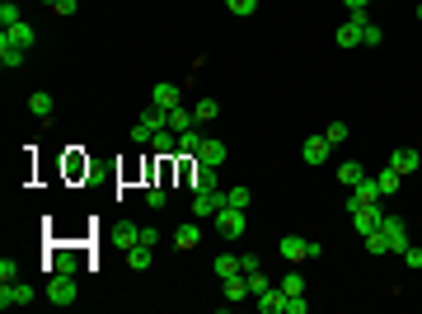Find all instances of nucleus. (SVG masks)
Returning <instances> with one entry per match:
<instances>
[{
    "instance_id": "nucleus-1",
    "label": "nucleus",
    "mask_w": 422,
    "mask_h": 314,
    "mask_svg": "<svg viewBox=\"0 0 422 314\" xmlns=\"http://www.w3.org/2000/svg\"><path fill=\"white\" fill-rule=\"evenodd\" d=\"M347 220H352V230L366 239L371 230H380V220H385V206H380V202H361V197H352V192H347Z\"/></svg>"
},
{
    "instance_id": "nucleus-2",
    "label": "nucleus",
    "mask_w": 422,
    "mask_h": 314,
    "mask_svg": "<svg viewBox=\"0 0 422 314\" xmlns=\"http://www.w3.org/2000/svg\"><path fill=\"white\" fill-rule=\"evenodd\" d=\"M47 300H52L57 310L76 305V300H80V282H76V272H57V277H47Z\"/></svg>"
},
{
    "instance_id": "nucleus-3",
    "label": "nucleus",
    "mask_w": 422,
    "mask_h": 314,
    "mask_svg": "<svg viewBox=\"0 0 422 314\" xmlns=\"http://www.w3.org/2000/svg\"><path fill=\"white\" fill-rule=\"evenodd\" d=\"M366 24H371V15H366V10H352V15H347V24L333 33V43H338L343 52L361 48V29H366Z\"/></svg>"
},
{
    "instance_id": "nucleus-4",
    "label": "nucleus",
    "mask_w": 422,
    "mask_h": 314,
    "mask_svg": "<svg viewBox=\"0 0 422 314\" xmlns=\"http://www.w3.org/2000/svg\"><path fill=\"white\" fill-rule=\"evenodd\" d=\"M380 230H385V239H390V253L394 258H404V249L413 244V239H408V220L404 216H385L380 220Z\"/></svg>"
},
{
    "instance_id": "nucleus-5",
    "label": "nucleus",
    "mask_w": 422,
    "mask_h": 314,
    "mask_svg": "<svg viewBox=\"0 0 422 314\" xmlns=\"http://www.w3.org/2000/svg\"><path fill=\"white\" fill-rule=\"evenodd\" d=\"M216 230L225 239H239L244 230H249V225H244V211H239V206H220L216 211Z\"/></svg>"
},
{
    "instance_id": "nucleus-6",
    "label": "nucleus",
    "mask_w": 422,
    "mask_h": 314,
    "mask_svg": "<svg viewBox=\"0 0 422 314\" xmlns=\"http://www.w3.org/2000/svg\"><path fill=\"white\" fill-rule=\"evenodd\" d=\"M33 296H38V291H33L29 282H0V305H5V310H10V305H33Z\"/></svg>"
},
{
    "instance_id": "nucleus-7",
    "label": "nucleus",
    "mask_w": 422,
    "mask_h": 314,
    "mask_svg": "<svg viewBox=\"0 0 422 314\" xmlns=\"http://www.w3.org/2000/svg\"><path fill=\"white\" fill-rule=\"evenodd\" d=\"M225 206V192H192V211H197V220H216V211Z\"/></svg>"
},
{
    "instance_id": "nucleus-8",
    "label": "nucleus",
    "mask_w": 422,
    "mask_h": 314,
    "mask_svg": "<svg viewBox=\"0 0 422 314\" xmlns=\"http://www.w3.org/2000/svg\"><path fill=\"white\" fill-rule=\"evenodd\" d=\"M277 249H281L286 263H310V239H300V235H286Z\"/></svg>"
},
{
    "instance_id": "nucleus-9",
    "label": "nucleus",
    "mask_w": 422,
    "mask_h": 314,
    "mask_svg": "<svg viewBox=\"0 0 422 314\" xmlns=\"http://www.w3.org/2000/svg\"><path fill=\"white\" fill-rule=\"evenodd\" d=\"M253 300H258L263 314H286V291H281V286H267L263 296H253Z\"/></svg>"
},
{
    "instance_id": "nucleus-10",
    "label": "nucleus",
    "mask_w": 422,
    "mask_h": 314,
    "mask_svg": "<svg viewBox=\"0 0 422 314\" xmlns=\"http://www.w3.org/2000/svg\"><path fill=\"white\" fill-rule=\"evenodd\" d=\"M178 85H169V80H160L155 90H150V104H155V108H178Z\"/></svg>"
},
{
    "instance_id": "nucleus-11",
    "label": "nucleus",
    "mask_w": 422,
    "mask_h": 314,
    "mask_svg": "<svg viewBox=\"0 0 422 314\" xmlns=\"http://www.w3.org/2000/svg\"><path fill=\"white\" fill-rule=\"evenodd\" d=\"M188 178H192V192H216L220 188L211 164H192V173H188Z\"/></svg>"
},
{
    "instance_id": "nucleus-12",
    "label": "nucleus",
    "mask_w": 422,
    "mask_h": 314,
    "mask_svg": "<svg viewBox=\"0 0 422 314\" xmlns=\"http://www.w3.org/2000/svg\"><path fill=\"white\" fill-rule=\"evenodd\" d=\"M0 38H10V43H15V48H24V52L38 43V33H33L29 19H24V24H15V29H0Z\"/></svg>"
},
{
    "instance_id": "nucleus-13",
    "label": "nucleus",
    "mask_w": 422,
    "mask_h": 314,
    "mask_svg": "<svg viewBox=\"0 0 422 314\" xmlns=\"http://www.w3.org/2000/svg\"><path fill=\"white\" fill-rule=\"evenodd\" d=\"M150 150H155V155H164V159H174V155H178V131H174V127L155 131V141H150Z\"/></svg>"
},
{
    "instance_id": "nucleus-14",
    "label": "nucleus",
    "mask_w": 422,
    "mask_h": 314,
    "mask_svg": "<svg viewBox=\"0 0 422 314\" xmlns=\"http://www.w3.org/2000/svg\"><path fill=\"white\" fill-rule=\"evenodd\" d=\"M197 164H211V169H220V164H225V141H216V136H211V141H202V150H197Z\"/></svg>"
},
{
    "instance_id": "nucleus-15",
    "label": "nucleus",
    "mask_w": 422,
    "mask_h": 314,
    "mask_svg": "<svg viewBox=\"0 0 422 314\" xmlns=\"http://www.w3.org/2000/svg\"><path fill=\"white\" fill-rule=\"evenodd\" d=\"M29 113L38 117V122H47V117L57 113V104H52V94H43V90H33V94H29Z\"/></svg>"
},
{
    "instance_id": "nucleus-16",
    "label": "nucleus",
    "mask_w": 422,
    "mask_h": 314,
    "mask_svg": "<svg viewBox=\"0 0 422 314\" xmlns=\"http://www.w3.org/2000/svg\"><path fill=\"white\" fill-rule=\"evenodd\" d=\"M328 150H333V145H328V136H310L300 155H305V164H324V159H328Z\"/></svg>"
},
{
    "instance_id": "nucleus-17",
    "label": "nucleus",
    "mask_w": 422,
    "mask_h": 314,
    "mask_svg": "<svg viewBox=\"0 0 422 314\" xmlns=\"http://www.w3.org/2000/svg\"><path fill=\"white\" fill-rule=\"evenodd\" d=\"M220 296H225V300H244V296H249V282H244V272H234V277H220Z\"/></svg>"
},
{
    "instance_id": "nucleus-18",
    "label": "nucleus",
    "mask_w": 422,
    "mask_h": 314,
    "mask_svg": "<svg viewBox=\"0 0 422 314\" xmlns=\"http://www.w3.org/2000/svg\"><path fill=\"white\" fill-rule=\"evenodd\" d=\"M24 57H29V52H24V48H15L10 38H0V62L10 66V71H19V66H24Z\"/></svg>"
},
{
    "instance_id": "nucleus-19",
    "label": "nucleus",
    "mask_w": 422,
    "mask_h": 314,
    "mask_svg": "<svg viewBox=\"0 0 422 314\" xmlns=\"http://www.w3.org/2000/svg\"><path fill=\"white\" fill-rule=\"evenodd\" d=\"M361 178H366V169H361L357 159H347V164H338V183H343V188H357Z\"/></svg>"
},
{
    "instance_id": "nucleus-20",
    "label": "nucleus",
    "mask_w": 422,
    "mask_h": 314,
    "mask_svg": "<svg viewBox=\"0 0 422 314\" xmlns=\"http://www.w3.org/2000/svg\"><path fill=\"white\" fill-rule=\"evenodd\" d=\"M390 164H394L399 173H413L422 159H418V150H408V145H404V150H394V155H390Z\"/></svg>"
},
{
    "instance_id": "nucleus-21",
    "label": "nucleus",
    "mask_w": 422,
    "mask_h": 314,
    "mask_svg": "<svg viewBox=\"0 0 422 314\" xmlns=\"http://www.w3.org/2000/svg\"><path fill=\"white\" fill-rule=\"evenodd\" d=\"M197 150H202V136H197V127L178 131V155H192V159H197Z\"/></svg>"
},
{
    "instance_id": "nucleus-22",
    "label": "nucleus",
    "mask_w": 422,
    "mask_h": 314,
    "mask_svg": "<svg viewBox=\"0 0 422 314\" xmlns=\"http://www.w3.org/2000/svg\"><path fill=\"white\" fill-rule=\"evenodd\" d=\"M174 244H178V249H197V244H202V225H178Z\"/></svg>"
},
{
    "instance_id": "nucleus-23",
    "label": "nucleus",
    "mask_w": 422,
    "mask_h": 314,
    "mask_svg": "<svg viewBox=\"0 0 422 314\" xmlns=\"http://www.w3.org/2000/svg\"><path fill=\"white\" fill-rule=\"evenodd\" d=\"M169 127H174V131H188V127H197V113L178 104V108H169Z\"/></svg>"
},
{
    "instance_id": "nucleus-24",
    "label": "nucleus",
    "mask_w": 422,
    "mask_h": 314,
    "mask_svg": "<svg viewBox=\"0 0 422 314\" xmlns=\"http://www.w3.org/2000/svg\"><path fill=\"white\" fill-rule=\"evenodd\" d=\"M399 178H404V173L394 169V164H385V169L375 173V183H380V192H385V197H390V192H399Z\"/></svg>"
},
{
    "instance_id": "nucleus-25",
    "label": "nucleus",
    "mask_w": 422,
    "mask_h": 314,
    "mask_svg": "<svg viewBox=\"0 0 422 314\" xmlns=\"http://www.w3.org/2000/svg\"><path fill=\"white\" fill-rule=\"evenodd\" d=\"M352 197H361V202H380V197H385V192H380V183H375L371 173H366V178H361L357 188H352Z\"/></svg>"
},
{
    "instance_id": "nucleus-26",
    "label": "nucleus",
    "mask_w": 422,
    "mask_h": 314,
    "mask_svg": "<svg viewBox=\"0 0 422 314\" xmlns=\"http://www.w3.org/2000/svg\"><path fill=\"white\" fill-rule=\"evenodd\" d=\"M150 263H155V258H150V249H146V244H136V249H127V267H132V272H146Z\"/></svg>"
},
{
    "instance_id": "nucleus-27",
    "label": "nucleus",
    "mask_w": 422,
    "mask_h": 314,
    "mask_svg": "<svg viewBox=\"0 0 422 314\" xmlns=\"http://www.w3.org/2000/svg\"><path fill=\"white\" fill-rule=\"evenodd\" d=\"M281 291H286V296H305V277H300V272H296V267H291V272H286V277H281Z\"/></svg>"
},
{
    "instance_id": "nucleus-28",
    "label": "nucleus",
    "mask_w": 422,
    "mask_h": 314,
    "mask_svg": "<svg viewBox=\"0 0 422 314\" xmlns=\"http://www.w3.org/2000/svg\"><path fill=\"white\" fill-rule=\"evenodd\" d=\"M192 113H197V122H216L220 104H216V99H197V108H192Z\"/></svg>"
},
{
    "instance_id": "nucleus-29",
    "label": "nucleus",
    "mask_w": 422,
    "mask_h": 314,
    "mask_svg": "<svg viewBox=\"0 0 422 314\" xmlns=\"http://www.w3.org/2000/svg\"><path fill=\"white\" fill-rule=\"evenodd\" d=\"M253 202V192L249 188H225V206H239V211H249Z\"/></svg>"
},
{
    "instance_id": "nucleus-30",
    "label": "nucleus",
    "mask_w": 422,
    "mask_h": 314,
    "mask_svg": "<svg viewBox=\"0 0 422 314\" xmlns=\"http://www.w3.org/2000/svg\"><path fill=\"white\" fill-rule=\"evenodd\" d=\"M15 24H24V15H19L15 0H5V5H0V29H15Z\"/></svg>"
},
{
    "instance_id": "nucleus-31",
    "label": "nucleus",
    "mask_w": 422,
    "mask_h": 314,
    "mask_svg": "<svg viewBox=\"0 0 422 314\" xmlns=\"http://www.w3.org/2000/svg\"><path fill=\"white\" fill-rule=\"evenodd\" d=\"M380 43H385V29H380V24H366V29H361V48H380Z\"/></svg>"
},
{
    "instance_id": "nucleus-32",
    "label": "nucleus",
    "mask_w": 422,
    "mask_h": 314,
    "mask_svg": "<svg viewBox=\"0 0 422 314\" xmlns=\"http://www.w3.org/2000/svg\"><path fill=\"white\" fill-rule=\"evenodd\" d=\"M366 249H371L375 258H385V253H390V239H385V230H371V235H366Z\"/></svg>"
},
{
    "instance_id": "nucleus-33",
    "label": "nucleus",
    "mask_w": 422,
    "mask_h": 314,
    "mask_svg": "<svg viewBox=\"0 0 422 314\" xmlns=\"http://www.w3.org/2000/svg\"><path fill=\"white\" fill-rule=\"evenodd\" d=\"M211 267H216V277H234V272H239V258H234V253H220Z\"/></svg>"
},
{
    "instance_id": "nucleus-34",
    "label": "nucleus",
    "mask_w": 422,
    "mask_h": 314,
    "mask_svg": "<svg viewBox=\"0 0 422 314\" xmlns=\"http://www.w3.org/2000/svg\"><path fill=\"white\" fill-rule=\"evenodd\" d=\"M225 10H230V15H239V19H249L253 10H258V0H225Z\"/></svg>"
},
{
    "instance_id": "nucleus-35",
    "label": "nucleus",
    "mask_w": 422,
    "mask_h": 314,
    "mask_svg": "<svg viewBox=\"0 0 422 314\" xmlns=\"http://www.w3.org/2000/svg\"><path fill=\"white\" fill-rule=\"evenodd\" d=\"M244 282H249V296H263V291H267V277H263V267H258V272H244Z\"/></svg>"
},
{
    "instance_id": "nucleus-36",
    "label": "nucleus",
    "mask_w": 422,
    "mask_h": 314,
    "mask_svg": "<svg viewBox=\"0 0 422 314\" xmlns=\"http://www.w3.org/2000/svg\"><path fill=\"white\" fill-rule=\"evenodd\" d=\"M324 136H328V145H343V141H347V122H328Z\"/></svg>"
},
{
    "instance_id": "nucleus-37",
    "label": "nucleus",
    "mask_w": 422,
    "mask_h": 314,
    "mask_svg": "<svg viewBox=\"0 0 422 314\" xmlns=\"http://www.w3.org/2000/svg\"><path fill=\"white\" fill-rule=\"evenodd\" d=\"M146 202L155 206V211H164V202H169V192H164V188H150V192H146Z\"/></svg>"
},
{
    "instance_id": "nucleus-38",
    "label": "nucleus",
    "mask_w": 422,
    "mask_h": 314,
    "mask_svg": "<svg viewBox=\"0 0 422 314\" xmlns=\"http://www.w3.org/2000/svg\"><path fill=\"white\" fill-rule=\"evenodd\" d=\"M310 310V300L305 296H286V314H305Z\"/></svg>"
},
{
    "instance_id": "nucleus-39",
    "label": "nucleus",
    "mask_w": 422,
    "mask_h": 314,
    "mask_svg": "<svg viewBox=\"0 0 422 314\" xmlns=\"http://www.w3.org/2000/svg\"><path fill=\"white\" fill-rule=\"evenodd\" d=\"M15 258H0V282H15Z\"/></svg>"
},
{
    "instance_id": "nucleus-40",
    "label": "nucleus",
    "mask_w": 422,
    "mask_h": 314,
    "mask_svg": "<svg viewBox=\"0 0 422 314\" xmlns=\"http://www.w3.org/2000/svg\"><path fill=\"white\" fill-rule=\"evenodd\" d=\"M258 267H263V258H253V253H244V258H239V272H258Z\"/></svg>"
},
{
    "instance_id": "nucleus-41",
    "label": "nucleus",
    "mask_w": 422,
    "mask_h": 314,
    "mask_svg": "<svg viewBox=\"0 0 422 314\" xmlns=\"http://www.w3.org/2000/svg\"><path fill=\"white\" fill-rule=\"evenodd\" d=\"M52 10H57V15H76V10H80V0H57Z\"/></svg>"
},
{
    "instance_id": "nucleus-42",
    "label": "nucleus",
    "mask_w": 422,
    "mask_h": 314,
    "mask_svg": "<svg viewBox=\"0 0 422 314\" xmlns=\"http://www.w3.org/2000/svg\"><path fill=\"white\" fill-rule=\"evenodd\" d=\"M404 263L408 267H422V249H413V244H408V249H404Z\"/></svg>"
},
{
    "instance_id": "nucleus-43",
    "label": "nucleus",
    "mask_w": 422,
    "mask_h": 314,
    "mask_svg": "<svg viewBox=\"0 0 422 314\" xmlns=\"http://www.w3.org/2000/svg\"><path fill=\"white\" fill-rule=\"evenodd\" d=\"M343 5H347V15H352V10H366L371 0H343Z\"/></svg>"
},
{
    "instance_id": "nucleus-44",
    "label": "nucleus",
    "mask_w": 422,
    "mask_h": 314,
    "mask_svg": "<svg viewBox=\"0 0 422 314\" xmlns=\"http://www.w3.org/2000/svg\"><path fill=\"white\" fill-rule=\"evenodd\" d=\"M418 24H422V0H418Z\"/></svg>"
},
{
    "instance_id": "nucleus-45",
    "label": "nucleus",
    "mask_w": 422,
    "mask_h": 314,
    "mask_svg": "<svg viewBox=\"0 0 422 314\" xmlns=\"http://www.w3.org/2000/svg\"><path fill=\"white\" fill-rule=\"evenodd\" d=\"M43 5H57V0H43Z\"/></svg>"
}]
</instances>
